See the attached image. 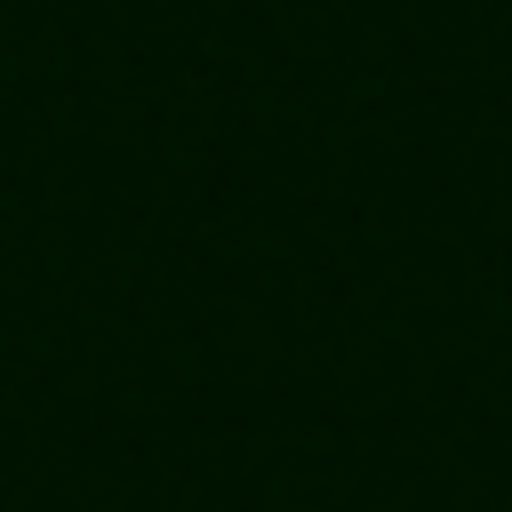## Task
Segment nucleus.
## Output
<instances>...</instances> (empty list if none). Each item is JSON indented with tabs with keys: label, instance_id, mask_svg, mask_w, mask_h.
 I'll list each match as a JSON object with an SVG mask.
<instances>
[]
</instances>
